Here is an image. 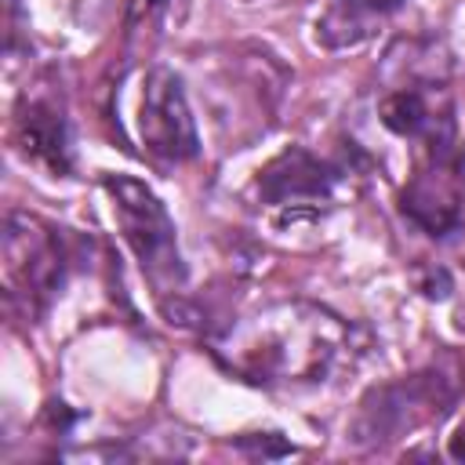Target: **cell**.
Masks as SVG:
<instances>
[{
    "mask_svg": "<svg viewBox=\"0 0 465 465\" xmlns=\"http://www.w3.org/2000/svg\"><path fill=\"white\" fill-rule=\"evenodd\" d=\"M341 178H345L341 163L323 160V156L309 153L305 145H287L283 153H276L258 171L254 196L265 207L283 211V222L287 218H312V214H320L323 203H331Z\"/></svg>",
    "mask_w": 465,
    "mask_h": 465,
    "instance_id": "7",
    "label": "cell"
},
{
    "mask_svg": "<svg viewBox=\"0 0 465 465\" xmlns=\"http://www.w3.org/2000/svg\"><path fill=\"white\" fill-rule=\"evenodd\" d=\"M378 120L396 138L421 142V149L458 142L454 102H450L447 87L436 80H411V84L385 91L378 102Z\"/></svg>",
    "mask_w": 465,
    "mask_h": 465,
    "instance_id": "8",
    "label": "cell"
},
{
    "mask_svg": "<svg viewBox=\"0 0 465 465\" xmlns=\"http://www.w3.org/2000/svg\"><path fill=\"white\" fill-rule=\"evenodd\" d=\"M461 389H465V374L447 363H432L396 381L374 385L356 403V414L345 425V440L360 450L403 440L414 429L440 421L454 407Z\"/></svg>",
    "mask_w": 465,
    "mask_h": 465,
    "instance_id": "2",
    "label": "cell"
},
{
    "mask_svg": "<svg viewBox=\"0 0 465 465\" xmlns=\"http://www.w3.org/2000/svg\"><path fill=\"white\" fill-rule=\"evenodd\" d=\"M400 214L429 236H450L465 214V149L461 142L425 145L414 174L400 189Z\"/></svg>",
    "mask_w": 465,
    "mask_h": 465,
    "instance_id": "5",
    "label": "cell"
},
{
    "mask_svg": "<svg viewBox=\"0 0 465 465\" xmlns=\"http://www.w3.org/2000/svg\"><path fill=\"white\" fill-rule=\"evenodd\" d=\"M407 0H331L316 18V44L323 51H349L367 44L378 25Z\"/></svg>",
    "mask_w": 465,
    "mask_h": 465,
    "instance_id": "10",
    "label": "cell"
},
{
    "mask_svg": "<svg viewBox=\"0 0 465 465\" xmlns=\"http://www.w3.org/2000/svg\"><path fill=\"white\" fill-rule=\"evenodd\" d=\"M447 454H450L454 461H465V418H461V425L454 429V436L447 440Z\"/></svg>",
    "mask_w": 465,
    "mask_h": 465,
    "instance_id": "12",
    "label": "cell"
},
{
    "mask_svg": "<svg viewBox=\"0 0 465 465\" xmlns=\"http://www.w3.org/2000/svg\"><path fill=\"white\" fill-rule=\"evenodd\" d=\"M73 265L65 229L29 211H7L4 218V294L22 320L44 316L62 291Z\"/></svg>",
    "mask_w": 465,
    "mask_h": 465,
    "instance_id": "3",
    "label": "cell"
},
{
    "mask_svg": "<svg viewBox=\"0 0 465 465\" xmlns=\"http://www.w3.org/2000/svg\"><path fill=\"white\" fill-rule=\"evenodd\" d=\"M171 0H131L127 4V33H142L149 25H156L167 15Z\"/></svg>",
    "mask_w": 465,
    "mask_h": 465,
    "instance_id": "11",
    "label": "cell"
},
{
    "mask_svg": "<svg viewBox=\"0 0 465 465\" xmlns=\"http://www.w3.org/2000/svg\"><path fill=\"white\" fill-rule=\"evenodd\" d=\"M352 327L305 298L265 302L207 334L218 367L247 385L294 389L323 381L349 352Z\"/></svg>",
    "mask_w": 465,
    "mask_h": 465,
    "instance_id": "1",
    "label": "cell"
},
{
    "mask_svg": "<svg viewBox=\"0 0 465 465\" xmlns=\"http://www.w3.org/2000/svg\"><path fill=\"white\" fill-rule=\"evenodd\" d=\"M11 142L29 160L51 174L73 171V134L65 105L54 91H25L15 105Z\"/></svg>",
    "mask_w": 465,
    "mask_h": 465,
    "instance_id": "9",
    "label": "cell"
},
{
    "mask_svg": "<svg viewBox=\"0 0 465 465\" xmlns=\"http://www.w3.org/2000/svg\"><path fill=\"white\" fill-rule=\"evenodd\" d=\"M102 189L109 193L120 236L131 247V254L138 258L142 276L149 280L153 294L160 302L171 294L178 298L185 291V262L178 251L174 222H171L167 207L160 203V196L131 174H105Z\"/></svg>",
    "mask_w": 465,
    "mask_h": 465,
    "instance_id": "4",
    "label": "cell"
},
{
    "mask_svg": "<svg viewBox=\"0 0 465 465\" xmlns=\"http://www.w3.org/2000/svg\"><path fill=\"white\" fill-rule=\"evenodd\" d=\"M138 138L145 153L160 163H185L200 156V134H196L193 109L185 102L182 76L167 65H153L142 76Z\"/></svg>",
    "mask_w": 465,
    "mask_h": 465,
    "instance_id": "6",
    "label": "cell"
}]
</instances>
